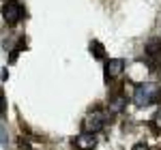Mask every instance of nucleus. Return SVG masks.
Returning a JSON list of instances; mask_svg holds the SVG:
<instances>
[{
  "instance_id": "obj_1",
  "label": "nucleus",
  "mask_w": 161,
  "mask_h": 150,
  "mask_svg": "<svg viewBox=\"0 0 161 150\" xmlns=\"http://www.w3.org/2000/svg\"><path fill=\"white\" fill-rule=\"evenodd\" d=\"M161 97V88L155 82H146V84H137L133 90V103L137 107H148L155 105Z\"/></svg>"
},
{
  "instance_id": "obj_2",
  "label": "nucleus",
  "mask_w": 161,
  "mask_h": 150,
  "mask_svg": "<svg viewBox=\"0 0 161 150\" xmlns=\"http://www.w3.org/2000/svg\"><path fill=\"white\" fill-rule=\"evenodd\" d=\"M108 120H110V112L95 110V112H90L86 118H84V125H82V129H84V131H88V133H99L101 129H105Z\"/></svg>"
},
{
  "instance_id": "obj_3",
  "label": "nucleus",
  "mask_w": 161,
  "mask_h": 150,
  "mask_svg": "<svg viewBox=\"0 0 161 150\" xmlns=\"http://www.w3.org/2000/svg\"><path fill=\"white\" fill-rule=\"evenodd\" d=\"M146 64L150 71L161 73V39H150L146 43Z\"/></svg>"
},
{
  "instance_id": "obj_4",
  "label": "nucleus",
  "mask_w": 161,
  "mask_h": 150,
  "mask_svg": "<svg viewBox=\"0 0 161 150\" xmlns=\"http://www.w3.org/2000/svg\"><path fill=\"white\" fill-rule=\"evenodd\" d=\"M2 17L9 26H17L24 17V7L17 2V0H7L2 4Z\"/></svg>"
},
{
  "instance_id": "obj_5",
  "label": "nucleus",
  "mask_w": 161,
  "mask_h": 150,
  "mask_svg": "<svg viewBox=\"0 0 161 150\" xmlns=\"http://www.w3.org/2000/svg\"><path fill=\"white\" fill-rule=\"evenodd\" d=\"M97 146V133H80L77 137H73V148L75 150H92Z\"/></svg>"
},
{
  "instance_id": "obj_6",
  "label": "nucleus",
  "mask_w": 161,
  "mask_h": 150,
  "mask_svg": "<svg viewBox=\"0 0 161 150\" xmlns=\"http://www.w3.org/2000/svg\"><path fill=\"white\" fill-rule=\"evenodd\" d=\"M123 69H125L123 58H110V60H105V82L116 79L118 75L123 73Z\"/></svg>"
},
{
  "instance_id": "obj_7",
  "label": "nucleus",
  "mask_w": 161,
  "mask_h": 150,
  "mask_svg": "<svg viewBox=\"0 0 161 150\" xmlns=\"http://www.w3.org/2000/svg\"><path fill=\"white\" fill-rule=\"evenodd\" d=\"M127 107V97L125 94H116L110 99V105H108V112L110 114H120Z\"/></svg>"
},
{
  "instance_id": "obj_8",
  "label": "nucleus",
  "mask_w": 161,
  "mask_h": 150,
  "mask_svg": "<svg viewBox=\"0 0 161 150\" xmlns=\"http://www.w3.org/2000/svg\"><path fill=\"white\" fill-rule=\"evenodd\" d=\"M90 51H92V56L99 58V60L105 56V50H103V45H101L99 41H92V43H90Z\"/></svg>"
},
{
  "instance_id": "obj_9",
  "label": "nucleus",
  "mask_w": 161,
  "mask_h": 150,
  "mask_svg": "<svg viewBox=\"0 0 161 150\" xmlns=\"http://www.w3.org/2000/svg\"><path fill=\"white\" fill-rule=\"evenodd\" d=\"M7 144H9V133H7V126L0 120V146H7Z\"/></svg>"
},
{
  "instance_id": "obj_10",
  "label": "nucleus",
  "mask_w": 161,
  "mask_h": 150,
  "mask_svg": "<svg viewBox=\"0 0 161 150\" xmlns=\"http://www.w3.org/2000/svg\"><path fill=\"white\" fill-rule=\"evenodd\" d=\"M153 125H155V129H157V131L161 129V107L155 112V116H153Z\"/></svg>"
},
{
  "instance_id": "obj_11",
  "label": "nucleus",
  "mask_w": 161,
  "mask_h": 150,
  "mask_svg": "<svg viewBox=\"0 0 161 150\" xmlns=\"http://www.w3.org/2000/svg\"><path fill=\"white\" fill-rule=\"evenodd\" d=\"M7 112V99H4V92L0 90V114Z\"/></svg>"
}]
</instances>
